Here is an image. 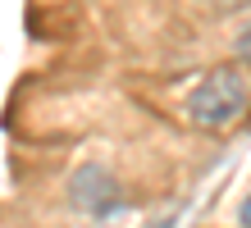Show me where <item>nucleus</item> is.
<instances>
[{"label": "nucleus", "instance_id": "obj_2", "mask_svg": "<svg viewBox=\"0 0 251 228\" xmlns=\"http://www.w3.org/2000/svg\"><path fill=\"white\" fill-rule=\"evenodd\" d=\"M69 201L78 210H87V215H105V210L119 205V182H114L105 169L87 164V169H78L73 182H69Z\"/></svg>", "mask_w": 251, "mask_h": 228}, {"label": "nucleus", "instance_id": "obj_4", "mask_svg": "<svg viewBox=\"0 0 251 228\" xmlns=\"http://www.w3.org/2000/svg\"><path fill=\"white\" fill-rule=\"evenodd\" d=\"M242 228H251V196L242 201Z\"/></svg>", "mask_w": 251, "mask_h": 228}, {"label": "nucleus", "instance_id": "obj_3", "mask_svg": "<svg viewBox=\"0 0 251 228\" xmlns=\"http://www.w3.org/2000/svg\"><path fill=\"white\" fill-rule=\"evenodd\" d=\"M238 64H251V23L238 32Z\"/></svg>", "mask_w": 251, "mask_h": 228}, {"label": "nucleus", "instance_id": "obj_1", "mask_svg": "<svg viewBox=\"0 0 251 228\" xmlns=\"http://www.w3.org/2000/svg\"><path fill=\"white\" fill-rule=\"evenodd\" d=\"M251 110V73L242 64H215L187 91V119L197 128L224 132Z\"/></svg>", "mask_w": 251, "mask_h": 228}]
</instances>
